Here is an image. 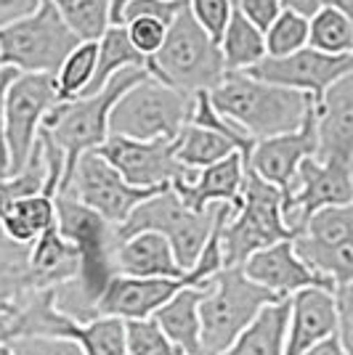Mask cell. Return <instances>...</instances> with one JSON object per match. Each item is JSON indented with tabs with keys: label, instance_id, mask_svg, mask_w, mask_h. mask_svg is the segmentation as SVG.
Here are the masks:
<instances>
[{
	"label": "cell",
	"instance_id": "6da1fadb",
	"mask_svg": "<svg viewBox=\"0 0 353 355\" xmlns=\"http://www.w3.org/2000/svg\"><path fill=\"white\" fill-rule=\"evenodd\" d=\"M210 101L255 141L295 133L316 106L306 93L271 85L245 72L226 74L221 85L210 90Z\"/></svg>",
	"mask_w": 353,
	"mask_h": 355
},
{
	"label": "cell",
	"instance_id": "7a4b0ae2",
	"mask_svg": "<svg viewBox=\"0 0 353 355\" xmlns=\"http://www.w3.org/2000/svg\"><path fill=\"white\" fill-rule=\"evenodd\" d=\"M147 67H131V69H122L120 74H115L109 80V85L96 93V96H83L77 101L69 104H56L43 119V130L54 144L64 151V180H61L59 193H64L69 189L74 175V167L77 162L90 154V151H99V148L109 141V117H112V109L120 98L128 93L131 88H136L138 83L149 80Z\"/></svg>",
	"mask_w": 353,
	"mask_h": 355
},
{
	"label": "cell",
	"instance_id": "3957f363",
	"mask_svg": "<svg viewBox=\"0 0 353 355\" xmlns=\"http://www.w3.org/2000/svg\"><path fill=\"white\" fill-rule=\"evenodd\" d=\"M147 69L162 85L189 96L215 90L229 74L221 45L202 30V24L194 19L189 8H183L167 27V40L160 48V53H154L147 61Z\"/></svg>",
	"mask_w": 353,
	"mask_h": 355
},
{
	"label": "cell",
	"instance_id": "277c9868",
	"mask_svg": "<svg viewBox=\"0 0 353 355\" xmlns=\"http://www.w3.org/2000/svg\"><path fill=\"white\" fill-rule=\"evenodd\" d=\"M293 239L284 223V193L247 167L239 205L231 209L221 231L226 268H242L255 252Z\"/></svg>",
	"mask_w": 353,
	"mask_h": 355
},
{
	"label": "cell",
	"instance_id": "5b68a950",
	"mask_svg": "<svg viewBox=\"0 0 353 355\" xmlns=\"http://www.w3.org/2000/svg\"><path fill=\"white\" fill-rule=\"evenodd\" d=\"M279 302L274 292L250 282L242 268H223L205 286L199 305L202 355H221L258 318L265 305Z\"/></svg>",
	"mask_w": 353,
	"mask_h": 355
},
{
	"label": "cell",
	"instance_id": "8992f818",
	"mask_svg": "<svg viewBox=\"0 0 353 355\" xmlns=\"http://www.w3.org/2000/svg\"><path fill=\"white\" fill-rule=\"evenodd\" d=\"M80 43L56 6L43 0L35 14L0 27V67H14L22 74H59Z\"/></svg>",
	"mask_w": 353,
	"mask_h": 355
},
{
	"label": "cell",
	"instance_id": "52a82bcc",
	"mask_svg": "<svg viewBox=\"0 0 353 355\" xmlns=\"http://www.w3.org/2000/svg\"><path fill=\"white\" fill-rule=\"evenodd\" d=\"M192 104L194 96L149 77L115 104L109 130L133 141H176L192 117Z\"/></svg>",
	"mask_w": 353,
	"mask_h": 355
},
{
	"label": "cell",
	"instance_id": "ba28073f",
	"mask_svg": "<svg viewBox=\"0 0 353 355\" xmlns=\"http://www.w3.org/2000/svg\"><path fill=\"white\" fill-rule=\"evenodd\" d=\"M218 207H210L207 212H192L178 199V193L173 189H165L136 209L128 218V223L115 231V236H117V241H122V239L144 234V231L162 234L176 252L178 266L189 273L197 263V257L205 250L213 228H215Z\"/></svg>",
	"mask_w": 353,
	"mask_h": 355
},
{
	"label": "cell",
	"instance_id": "9c48e42d",
	"mask_svg": "<svg viewBox=\"0 0 353 355\" xmlns=\"http://www.w3.org/2000/svg\"><path fill=\"white\" fill-rule=\"evenodd\" d=\"M56 104V74H19L6 98V175H19L27 167L38 148L45 114Z\"/></svg>",
	"mask_w": 353,
	"mask_h": 355
},
{
	"label": "cell",
	"instance_id": "30bf717a",
	"mask_svg": "<svg viewBox=\"0 0 353 355\" xmlns=\"http://www.w3.org/2000/svg\"><path fill=\"white\" fill-rule=\"evenodd\" d=\"M160 191H165V189H136V186H131L99 151H90L77 162L72 183L64 193H69L80 205L99 212L104 220L117 231L147 199H151Z\"/></svg>",
	"mask_w": 353,
	"mask_h": 355
},
{
	"label": "cell",
	"instance_id": "8fae6325",
	"mask_svg": "<svg viewBox=\"0 0 353 355\" xmlns=\"http://www.w3.org/2000/svg\"><path fill=\"white\" fill-rule=\"evenodd\" d=\"M353 202V164L319 162L311 157L300 164L290 191L284 193V223L297 239L311 215Z\"/></svg>",
	"mask_w": 353,
	"mask_h": 355
},
{
	"label": "cell",
	"instance_id": "7c38bea8",
	"mask_svg": "<svg viewBox=\"0 0 353 355\" xmlns=\"http://www.w3.org/2000/svg\"><path fill=\"white\" fill-rule=\"evenodd\" d=\"M353 72V56H329L313 48H303L287 59H263L258 67L247 69L255 80H263L271 85L297 90L313 98V104L319 106L327 96V90L343 77Z\"/></svg>",
	"mask_w": 353,
	"mask_h": 355
},
{
	"label": "cell",
	"instance_id": "4fadbf2b",
	"mask_svg": "<svg viewBox=\"0 0 353 355\" xmlns=\"http://www.w3.org/2000/svg\"><path fill=\"white\" fill-rule=\"evenodd\" d=\"M99 154L136 189H170L176 180L194 173L178 164L173 141H133L109 135Z\"/></svg>",
	"mask_w": 353,
	"mask_h": 355
},
{
	"label": "cell",
	"instance_id": "5bb4252c",
	"mask_svg": "<svg viewBox=\"0 0 353 355\" xmlns=\"http://www.w3.org/2000/svg\"><path fill=\"white\" fill-rule=\"evenodd\" d=\"M316 151H319V133H316V106H313L303 128H297L295 133L258 141L247 159V167L271 186H277L281 193H287L300 164L316 157Z\"/></svg>",
	"mask_w": 353,
	"mask_h": 355
},
{
	"label": "cell",
	"instance_id": "9a60e30c",
	"mask_svg": "<svg viewBox=\"0 0 353 355\" xmlns=\"http://www.w3.org/2000/svg\"><path fill=\"white\" fill-rule=\"evenodd\" d=\"M186 286V279H133L117 273L93 305V313L120 318L125 324L154 318L162 305H167Z\"/></svg>",
	"mask_w": 353,
	"mask_h": 355
},
{
	"label": "cell",
	"instance_id": "2e32d148",
	"mask_svg": "<svg viewBox=\"0 0 353 355\" xmlns=\"http://www.w3.org/2000/svg\"><path fill=\"white\" fill-rule=\"evenodd\" d=\"M242 270L250 282L261 284L263 289L274 292L279 300H290L303 289H329V292H335L322 276H316L306 266V260L295 250V241H279L268 250L255 252L242 266Z\"/></svg>",
	"mask_w": 353,
	"mask_h": 355
},
{
	"label": "cell",
	"instance_id": "e0dca14e",
	"mask_svg": "<svg viewBox=\"0 0 353 355\" xmlns=\"http://www.w3.org/2000/svg\"><path fill=\"white\" fill-rule=\"evenodd\" d=\"M245 175H247V159L245 154L234 151L223 162L197 170V175L189 180H176L170 189L192 212H207L218 205L236 207L245 186Z\"/></svg>",
	"mask_w": 353,
	"mask_h": 355
},
{
	"label": "cell",
	"instance_id": "ac0fdd59",
	"mask_svg": "<svg viewBox=\"0 0 353 355\" xmlns=\"http://www.w3.org/2000/svg\"><path fill=\"white\" fill-rule=\"evenodd\" d=\"M338 300L329 289H303L293 297V315L284 355H306L319 342L338 334Z\"/></svg>",
	"mask_w": 353,
	"mask_h": 355
},
{
	"label": "cell",
	"instance_id": "d6986e66",
	"mask_svg": "<svg viewBox=\"0 0 353 355\" xmlns=\"http://www.w3.org/2000/svg\"><path fill=\"white\" fill-rule=\"evenodd\" d=\"M319 162L353 164V72L327 90L316 106Z\"/></svg>",
	"mask_w": 353,
	"mask_h": 355
},
{
	"label": "cell",
	"instance_id": "ffe728a7",
	"mask_svg": "<svg viewBox=\"0 0 353 355\" xmlns=\"http://www.w3.org/2000/svg\"><path fill=\"white\" fill-rule=\"evenodd\" d=\"M115 268L120 276L133 279H186V270L178 266L170 241L154 231L117 241Z\"/></svg>",
	"mask_w": 353,
	"mask_h": 355
},
{
	"label": "cell",
	"instance_id": "44dd1931",
	"mask_svg": "<svg viewBox=\"0 0 353 355\" xmlns=\"http://www.w3.org/2000/svg\"><path fill=\"white\" fill-rule=\"evenodd\" d=\"M38 292L30 273V247L16 244L0 231V342Z\"/></svg>",
	"mask_w": 353,
	"mask_h": 355
},
{
	"label": "cell",
	"instance_id": "7402d4cb",
	"mask_svg": "<svg viewBox=\"0 0 353 355\" xmlns=\"http://www.w3.org/2000/svg\"><path fill=\"white\" fill-rule=\"evenodd\" d=\"M30 273L35 286L43 289H61L74 284L80 276V254L69 239L61 236L54 225L30 247Z\"/></svg>",
	"mask_w": 353,
	"mask_h": 355
},
{
	"label": "cell",
	"instance_id": "603a6c76",
	"mask_svg": "<svg viewBox=\"0 0 353 355\" xmlns=\"http://www.w3.org/2000/svg\"><path fill=\"white\" fill-rule=\"evenodd\" d=\"M202 297H205L202 286H186L154 315V321L162 326L170 342L186 355H202V318H199Z\"/></svg>",
	"mask_w": 353,
	"mask_h": 355
},
{
	"label": "cell",
	"instance_id": "cb8c5ba5",
	"mask_svg": "<svg viewBox=\"0 0 353 355\" xmlns=\"http://www.w3.org/2000/svg\"><path fill=\"white\" fill-rule=\"evenodd\" d=\"M290 315H293V297L265 305L258 313V318L221 355H284Z\"/></svg>",
	"mask_w": 353,
	"mask_h": 355
},
{
	"label": "cell",
	"instance_id": "d4e9b609",
	"mask_svg": "<svg viewBox=\"0 0 353 355\" xmlns=\"http://www.w3.org/2000/svg\"><path fill=\"white\" fill-rule=\"evenodd\" d=\"M54 225H56V196L32 193V196L19 199L6 212V218L0 220V231L16 244L32 247Z\"/></svg>",
	"mask_w": 353,
	"mask_h": 355
},
{
	"label": "cell",
	"instance_id": "484cf974",
	"mask_svg": "<svg viewBox=\"0 0 353 355\" xmlns=\"http://www.w3.org/2000/svg\"><path fill=\"white\" fill-rule=\"evenodd\" d=\"M221 53L226 72H247L265 59V35L239 8L221 37Z\"/></svg>",
	"mask_w": 353,
	"mask_h": 355
},
{
	"label": "cell",
	"instance_id": "4316f807",
	"mask_svg": "<svg viewBox=\"0 0 353 355\" xmlns=\"http://www.w3.org/2000/svg\"><path fill=\"white\" fill-rule=\"evenodd\" d=\"M173 146H176L178 164L186 167V170H205L210 164L223 162L226 157H231L234 151H239L229 138L213 133L207 128H199V125H192V122L183 125V130L178 133Z\"/></svg>",
	"mask_w": 353,
	"mask_h": 355
},
{
	"label": "cell",
	"instance_id": "83f0119b",
	"mask_svg": "<svg viewBox=\"0 0 353 355\" xmlns=\"http://www.w3.org/2000/svg\"><path fill=\"white\" fill-rule=\"evenodd\" d=\"M131 67H147V59L133 48L131 37L125 27H109L104 32V37L99 40V64H96V74H93V83L83 96H96L101 93L109 80L120 74L122 69H131ZM80 96V98H83Z\"/></svg>",
	"mask_w": 353,
	"mask_h": 355
},
{
	"label": "cell",
	"instance_id": "f1b7e54d",
	"mask_svg": "<svg viewBox=\"0 0 353 355\" xmlns=\"http://www.w3.org/2000/svg\"><path fill=\"white\" fill-rule=\"evenodd\" d=\"M67 340L74 342L83 355H128L125 342V321L96 315L93 321H74L67 331Z\"/></svg>",
	"mask_w": 353,
	"mask_h": 355
},
{
	"label": "cell",
	"instance_id": "f546056e",
	"mask_svg": "<svg viewBox=\"0 0 353 355\" xmlns=\"http://www.w3.org/2000/svg\"><path fill=\"white\" fill-rule=\"evenodd\" d=\"M83 43H99L112 27V0H48Z\"/></svg>",
	"mask_w": 353,
	"mask_h": 355
},
{
	"label": "cell",
	"instance_id": "4dcf8cb0",
	"mask_svg": "<svg viewBox=\"0 0 353 355\" xmlns=\"http://www.w3.org/2000/svg\"><path fill=\"white\" fill-rule=\"evenodd\" d=\"M309 45L329 56H353V21L338 8L324 6L309 21Z\"/></svg>",
	"mask_w": 353,
	"mask_h": 355
},
{
	"label": "cell",
	"instance_id": "1f68e13d",
	"mask_svg": "<svg viewBox=\"0 0 353 355\" xmlns=\"http://www.w3.org/2000/svg\"><path fill=\"white\" fill-rule=\"evenodd\" d=\"M96 64H99V43H80L67 56V61L61 64L59 74H56L59 104L77 101L90 88L93 74H96Z\"/></svg>",
	"mask_w": 353,
	"mask_h": 355
},
{
	"label": "cell",
	"instance_id": "d6a6232c",
	"mask_svg": "<svg viewBox=\"0 0 353 355\" xmlns=\"http://www.w3.org/2000/svg\"><path fill=\"white\" fill-rule=\"evenodd\" d=\"M263 35L265 59H287L297 51L309 48V19L293 11H281Z\"/></svg>",
	"mask_w": 353,
	"mask_h": 355
},
{
	"label": "cell",
	"instance_id": "836d02e7",
	"mask_svg": "<svg viewBox=\"0 0 353 355\" xmlns=\"http://www.w3.org/2000/svg\"><path fill=\"white\" fill-rule=\"evenodd\" d=\"M125 342H128V355H186L170 342V337L162 331V326L154 318L128 321Z\"/></svg>",
	"mask_w": 353,
	"mask_h": 355
},
{
	"label": "cell",
	"instance_id": "e575fe53",
	"mask_svg": "<svg viewBox=\"0 0 353 355\" xmlns=\"http://www.w3.org/2000/svg\"><path fill=\"white\" fill-rule=\"evenodd\" d=\"M186 8L192 11V16L202 24V30L221 45V37L229 21H231V14H234V0H186Z\"/></svg>",
	"mask_w": 353,
	"mask_h": 355
},
{
	"label": "cell",
	"instance_id": "d590c367",
	"mask_svg": "<svg viewBox=\"0 0 353 355\" xmlns=\"http://www.w3.org/2000/svg\"><path fill=\"white\" fill-rule=\"evenodd\" d=\"M125 32L131 37L133 48L144 56V59H151L154 53H160V48L167 40V24L160 21V19H151V16H141V19H133L125 24Z\"/></svg>",
	"mask_w": 353,
	"mask_h": 355
},
{
	"label": "cell",
	"instance_id": "8d00e7d4",
	"mask_svg": "<svg viewBox=\"0 0 353 355\" xmlns=\"http://www.w3.org/2000/svg\"><path fill=\"white\" fill-rule=\"evenodd\" d=\"M186 8V0H131L122 14H120V27H125L133 19H141V16H151V19H160L167 27L176 21V16Z\"/></svg>",
	"mask_w": 353,
	"mask_h": 355
},
{
	"label": "cell",
	"instance_id": "74e56055",
	"mask_svg": "<svg viewBox=\"0 0 353 355\" xmlns=\"http://www.w3.org/2000/svg\"><path fill=\"white\" fill-rule=\"evenodd\" d=\"M16 355H83V350L69 340H54V337H30V340L11 342Z\"/></svg>",
	"mask_w": 353,
	"mask_h": 355
},
{
	"label": "cell",
	"instance_id": "f35d334b",
	"mask_svg": "<svg viewBox=\"0 0 353 355\" xmlns=\"http://www.w3.org/2000/svg\"><path fill=\"white\" fill-rule=\"evenodd\" d=\"M236 8L247 16L261 32L268 30L277 21V16L284 11L281 8V0H239Z\"/></svg>",
	"mask_w": 353,
	"mask_h": 355
},
{
	"label": "cell",
	"instance_id": "ab89813d",
	"mask_svg": "<svg viewBox=\"0 0 353 355\" xmlns=\"http://www.w3.org/2000/svg\"><path fill=\"white\" fill-rule=\"evenodd\" d=\"M19 69L14 67H0V173H8V151H6V98L8 90L19 80Z\"/></svg>",
	"mask_w": 353,
	"mask_h": 355
},
{
	"label": "cell",
	"instance_id": "60d3db41",
	"mask_svg": "<svg viewBox=\"0 0 353 355\" xmlns=\"http://www.w3.org/2000/svg\"><path fill=\"white\" fill-rule=\"evenodd\" d=\"M43 0H0V27H8L24 16L35 14Z\"/></svg>",
	"mask_w": 353,
	"mask_h": 355
},
{
	"label": "cell",
	"instance_id": "b9f144b4",
	"mask_svg": "<svg viewBox=\"0 0 353 355\" xmlns=\"http://www.w3.org/2000/svg\"><path fill=\"white\" fill-rule=\"evenodd\" d=\"M281 8L284 11H293L297 16H306L311 21L324 8V0H281Z\"/></svg>",
	"mask_w": 353,
	"mask_h": 355
},
{
	"label": "cell",
	"instance_id": "7bdbcfd3",
	"mask_svg": "<svg viewBox=\"0 0 353 355\" xmlns=\"http://www.w3.org/2000/svg\"><path fill=\"white\" fill-rule=\"evenodd\" d=\"M306 355H348V350H345V345H343V340H340V334H332L329 340L319 342L313 350H309Z\"/></svg>",
	"mask_w": 353,
	"mask_h": 355
},
{
	"label": "cell",
	"instance_id": "ee69618b",
	"mask_svg": "<svg viewBox=\"0 0 353 355\" xmlns=\"http://www.w3.org/2000/svg\"><path fill=\"white\" fill-rule=\"evenodd\" d=\"M324 6H329V8H338L340 14H345L353 21V0H324Z\"/></svg>",
	"mask_w": 353,
	"mask_h": 355
},
{
	"label": "cell",
	"instance_id": "f6af8a7d",
	"mask_svg": "<svg viewBox=\"0 0 353 355\" xmlns=\"http://www.w3.org/2000/svg\"><path fill=\"white\" fill-rule=\"evenodd\" d=\"M131 0H112V24L120 27V14H122V8L128 6Z\"/></svg>",
	"mask_w": 353,
	"mask_h": 355
},
{
	"label": "cell",
	"instance_id": "bcb514c9",
	"mask_svg": "<svg viewBox=\"0 0 353 355\" xmlns=\"http://www.w3.org/2000/svg\"><path fill=\"white\" fill-rule=\"evenodd\" d=\"M0 355H16V353H14V347H11V345L0 342Z\"/></svg>",
	"mask_w": 353,
	"mask_h": 355
},
{
	"label": "cell",
	"instance_id": "7dc6e473",
	"mask_svg": "<svg viewBox=\"0 0 353 355\" xmlns=\"http://www.w3.org/2000/svg\"><path fill=\"white\" fill-rule=\"evenodd\" d=\"M3 178H6V175H3V173H0V180H3Z\"/></svg>",
	"mask_w": 353,
	"mask_h": 355
}]
</instances>
